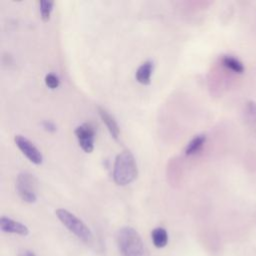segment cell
<instances>
[{
  "label": "cell",
  "instance_id": "cell-1",
  "mask_svg": "<svg viewBox=\"0 0 256 256\" xmlns=\"http://www.w3.org/2000/svg\"><path fill=\"white\" fill-rule=\"evenodd\" d=\"M116 243L122 256H149L141 236L132 227H121L116 233Z\"/></svg>",
  "mask_w": 256,
  "mask_h": 256
},
{
  "label": "cell",
  "instance_id": "cell-2",
  "mask_svg": "<svg viewBox=\"0 0 256 256\" xmlns=\"http://www.w3.org/2000/svg\"><path fill=\"white\" fill-rule=\"evenodd\" d=\"M138 175V168L133 154L129 150L120 152L113 166V180L117 185L125 186L133 182Z\"/></svg>",
  "mask_w": 256,
  "mask_h": 256
},
{
  "label": "cell",
  "instance_id": "cell-3",
  "mask_svg": "<svg viewBox=\"0 0 256 256\" xmlns=\"http://www.w3.org/2000/svg\"><path fill=\"white\" fill-rule=\"evenodd\" d=\"M56 216L61 221V223L76 237L81 239L85 243H91L93 240V234L88 226L75 216L70 211L60 208L55 211Z\"/></svg>",
  "mask_w": 256,
  "mask_h": 256
},
{
  "label": "cell",
  "instance_id": "cell-4",
  "mask_svg": "<svg viewBox=\"0 0 256 256\" xmlns=\"http://www.w3.org/2000/svg\"><path fill=\"white\" fill-rule=\"evenodd\" d=\"M37 179L34 175L28 172H21L17 176L16 189L20 198L27 203H34L37 200L36 189Z\"/></svg>",
  "mask_w": 256,
  "mask_h": 256
},
{
  "label": "cell",
  "instance_id": "cell-5",
  "mask_svg": "<svg viewBox=\"0 0 256 256\" xmlns=\"http://www.w3.org/2000/svg\"><path fill=\"white\" fill-rule=\"evenodd\" d=\"M75 135L80 147L86 152L91 153L94 149L95 128L91 123H83L76 127Z\"/></svg>",
  "mask_w": 256,
  "mask_h": 256
},
{
  "label": "cell",
  "instance_id": "cell-6",
  "mask_svg": "<svg viewBox=\"0 0 256 256\" xmlns=\"http://www.w3.org/2000/svg\"><path fill=\"white\" fill-rule=\"evenodd\" d=\"M14 142L20 151L34 164H41L43 161V156L39 149L26 137L22 135H15Z\"/></svg>",
  "mask_w": 256,
  "mask_h": 256
},
{
  "label": "cell",
  "instance_id": "cell-7",
  "mask_svg": "<svg viewBox=\"0 0 256 256\" xmlns=\"http://www.w3.org/2000/svg\"><path fill=\"white\" fill-rule=\"evenodd\" d=\"M0 228L3 232L6 233H13L22 236L29 234V229L26 225L6 216H2L0 218Z\"/></svg>",
  "mask_w": 256,
  "mask_h": 256
},
{
  "label": "cell",
  "instance_id": "cell-8",
  "mask_svg": "<svg viewBox=\"0 0 256 256\" xmlns=\"http://www.w3.org/2000/svg\"><path fill=\"white\" fill-rule=\"evenodd\" d=\"M97 110H98V114H99L101 120L106 125V127H107L109 133L111 134V136L113 138L117 139L119 137V134H120V129H119V126H118L114 116L111 115L105 108H103L101 106H98Z\"/></svg>",
  "mask_w": 256,
  "mask_h": 256
},
{
  "label": "cell",
  "instance_id": "cell-9",
  "mask_svg": "<svg viewBox=\"0 0 256 256\" xmlns=\"http://www.w3.org/2000/svg\"><path fill=\"white\" fill-rule=\"evenodd\" d=\"M152 71H153V63L149 60L145 61L136 70L135 78L139 83L143 85H148L150 83Z\"/></svg>",
  "mask_w": 256,
  "mask_h": 256
},
{
  "label": "cell",
  "instance_id": "cell-10",
  "mask_svg": "<svg viewBox=\"0 0 256 256\" xmlns=\"http://www.w3.org/2000/svg\"><path fill=\"white\" fill-rule=\"evenodd\" d=\"M205 141H206V136L204 134L196 135L187 144V146L185 148V154L186 155H194V154L198 153L202 149Z\"/></svg>",
  "mask_w": 256,
  "mask_h": 256
},
{
  "label": "cell",
  "instance_id": "cell-11",
  "mask_svg": "<svg viewBox=\"0 0 256 256\" xmlns=\"http://www.w3.org/2000/svg\"><path fill=\"white\" fill-rule=\"evenodd\" d=\"M152 241L155 247L157 248H163L167 245L168 242V234L167 231L162 227L155 228L151 233Z\"/></svg>",
  "mask_w": 256,
  "mask_h": 256
},
{
  "label": "cell",
  "instance_id": "cell-12",
  "mask_svg": "<svg viewBox=\"0 0 256 256\" xmlns=\"http://www.w3.org/2000/svg\"><path fill=\"white\" fill-rule=\"evenodd\" d=\"M222 63L225 67H227L228 69L232 70L233 72H236V73H242L244 71V66L243 64L238 60L236 59L235 57H232V56H224L222 58Z\"/></svg>",
  "mask_w": 256,
  "mask_h": 256
},
{
  "label": "cell",
  "instance_id": "cell-13",
  "mask_svg": "<svg viewBox=\"0 0 256 256\" xmlns=\"http://www.w3.org/2000/svg\"><path fill=\"white\" fill-rule=\"evenodd\" d=\"M53 5H54V2L49 1V0H41L39 2L40 15H41V18L44 22L49 21L50 14H51V11L53 9Z\"/></svg>",
  "mask_w": 256,
  "mask_h": 256
},
{
  "label": "cell",
  "instance_id": "cell-14",
  "mask_svg": "<svg viewBox=\"0 0 256 256\" xmlns=\"http://www.w3.org/2000/svg\"><path fill=\"white\" fill-rule=\"evenodd\" d=\"M45 84L50 88V89H55L59 86V78L53 74V73H48L45 76Z\"/></svg>",
  "mask_w": 256,
  "mask_h": 256
},
{
  "label": "cell",
  "instance_id": "cell-15",
  "mask_svg": "<svg viewBox=\"0 0 256 256\" xmlns=\"http://www.w3.org/2000/svg\"><path fill=\"white\" fill-rule=\"evenodd\" d=\"M247 115L248 118L252 121H256V103L255 102H249L247 104Z\"/></svg>",
  "mask_w": 256,
  "mask_h": 256
},
{
  "label": "cell",
  "instance_id": "cell-16",
  "mask_svg": "<svg viewBox=\"0 0 256 256\" xmlns=\"http://www.w3.org/2000/svg\"><path fill=\"white\" fill-rule=\"evenodd\" d=\"M42 125H43V127H44L46 130H48V131L53 132V131H55V130H56V126L54 125V123H53V122H51V121H49V120L43 121Z\"/></svg>",
  "mask_w": 256,
  "mask_h": 256
},
{
  "label": "cell",
  "instance_id": "cell-17",
  "mask_svg": "<svg viewBox=\"0 0 256 256\" xmlns=\"http://www.w3.org/2000/svg\"><path fill=\"white\" fill-rule=\"evenodd\" d=\"M18 256H36L35 253L29 249H22L19 251Z\"/></svg>",
  "mask_w": 256,
  "mask_h": 256
}]
</instances>
